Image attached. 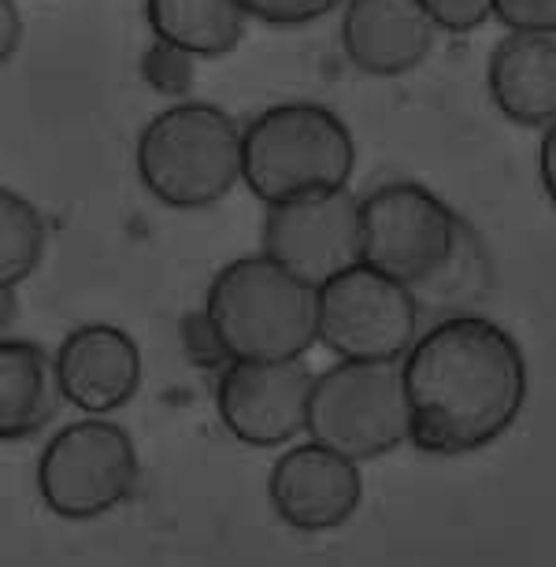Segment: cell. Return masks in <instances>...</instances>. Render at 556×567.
Listing matches in <instances>:
<instances>
[{"mask_svg": "<svg viewBox=\"0 0 556 567\" xmlns=\"http://www.w3.org/2000/svg\"><path fill=\"white\" fill-rule=\"evenodd\" d=\"M404 368L412 437L426 456L494 445L527 404V357L486 316H445L415 338Z\"/></svg>", "mask_w": 556, "mask_h": 567, "instance_id": "cell-1", "label": "cell"}, {"mask_svg": "<svg viewBox=\"0 0 556 567\" xmlns=\"http://www.w3.org/2000/svg\"><path fill=\"white\" fill-rule=\"evenodd\" d=\"M205 312L230 360H301L319 341V286L267 252L223 267L208 286Z\"/></svg>", "mask_w": 556, "mask_h": 567, "instance_id": "cell-2", "label": "cell"}, {"mask_svg": "<svg viewBox=\"0 0 556 567\" xmlns=\"http://www.w3.org/2000/svg\"><path fill=\"white\" fill-rule=\"evenodd\" d=\"M134 167L159 205L197 212L219 205L241 182L245 131L205 101H178L137 134Z\"/></svg>", "mask_w": 556, "mask_h": 567, "instance_id": "cell-3", "label": "cell"}, {"mask_svg": "<svg viewBox=\"0 0 556 567\" xmlns=\"http://www.w3.org/2000/svg\"><path fill=\"white\" fill-rule=\"evenodd\" d=\"M357 145L349 126L327 104L286 101L271 104L245 126L241 182L264 205L349 186Z\"/></svg>", "mask_w": 556, "mask_h": 567, "instance_id": "cell-4", "label": "cell"}, {"mask_svg": "<svg viewBox=\"0 0 556 567\" xmlns=\"http://www.w3.org/2000/svg\"><path fill=\"white\" fill-rule=\"evenodd\" d=\"M352 460H379L412 437L401 360H338L316 374L308 431Z\"/></svg>", "mask_w": 556, "mask_h": 567, "instance_id": "cell-5", "label": "cell"}, {"mask_svg": "<svg viewBox=\"0 0 556 567\" xmlns=\"http://www.w3.org/2000/svg\"><path fill=\"white\" fill-rule=\"evenodd\" d=\"M363 260L423 290L456 264L467 241L464 219L420 182H387L360 200Z\"/></svg>", "mask_w": 556, "mask_h": 567, "instance_id": "cell-6", "label": "cell"}, {"mask_svg": "<svg viewBox=\"0 0 556 567\" xmlns=\"http://www.w3.org/2000/svg\"><path fill=\"white\" fill-rule=\"evenodd\" d=\"M137 489V449L120 423L90 415L49 437L38 460V494L60 519H97Z\"/></svg>", "mask_w": 556, "mask_h": 567, "instance_id": "cell-7", "label": "cell"}, {"mask_svg": "<svg viewBox=\"0 0 556 567\" xmlns=\"http://www.w3.org/2000/svg\"><path fill=\"white\" fill-rule=\"evenodd\" d=\"M420 297L368 260L319 286V346L338 360H404L420 338Z\"/></svg>", "mask_w": 556, "mask_h": 567, "instance_id": "cell-8", "label": "cell"}, {"mask_svg": "<svg viewBox=\"0 0 556 567\" xmlns=\"http://www.w3.org/2000/svg\"><path fill=\"white\" fill-rule=\"evenodd\" d=\"M264 252L305 282L323 286L363 260L360 200L341 186L267 205Z\"/></svg>", "mask_w": 556, "mask_h": 567, "instance_id": "cell-9", "label": "cell"}, {"mask_svg": "<svg viewBox=\"0 0 556 567\" xmlns=\"http://www.w3.org/2000/svg\"><path fill=\"white\" fill-rule=\"evenodd\" d=\"M312 382L301 360H230L216 386L219 420L241 445L278 449L308 431Z\"/></svg>", "mask_w": 556, "mask_h": 567, "instance_id": "cell-10", "label": "cell"}, {"mask_svg": "<svg viewBox=\"0 0 556 567\" xmlns=\"http://www.w3.org/2000/svg\"><path fill=\"white\" fill-rule=\"evenodd\" d=\"M267 497L286 527L301 534L334 530L360 508V460L323 442L294 445L275 460L271 475H267Z\"/></svg>", "mask_w": 556, "mask_h": 567, "instance_id": "cell-11", "label": "cell"}, {"mask_svg": "<svg viewBox=\"0 0 556 567\" xmlns=\"http://www.w3.org/2000/svg\"><path fill=\"white\" fill-rule=\"evenodd\" d=\"M437 30L423 0H349L341 12V49L360 74L401 79L434 52Z\"/></svg>", "mask_w": 556, "mask_h": 567, "instance_id": "cell-12", "label": "cell"}, {"mask_svg": "<svg viewBox=\"0 0 556 567\" xmlns=\"http://www.w3.org/2000/svg\"><path fill=\"white\" fill-rule=\"evenodd\" d=\"M56 379L63 401L90 415H109L142 390V349L123 327H74L56 349Z\"/></svg>", "mask_w": 556, "mask_h": 567, "instance_id": "cell-13", "label": "cell"}, {"mask_svg": "<svg viewBox=\"0 0 556 567\" xmlns=\"http://www.w3.org/2000/svg\"><path fill=\"white\" fill-rule=\"evenodd\" d=\"M497 112L516 126L556 123V34H512L486 63Z\"/></svg>", "mask_w": 556, "mask_h": 567, "instance_id": "cell-14", "label": "cell"}, {"mask_svg": "<svg viewBox=\"0 0 556 567\" xmlns=\"http://www.w3.org/2000/svg\"><path fill=\"white\" fill-rule=\"evenodd\" d=\"M63 398L56 360L27 338L0 341V437L19 442L52 423Z\"/></svg>", "mask_w": 556, "mask_h": 567, "instance_id": "cell-15", "label": "cell"}, {"mask_svg": "<svg viewBox=\"0 0 556 567\" xmlns=\"http://www.w3.org/2000/svg\"><path fill=\"white\" fill-rule=\"evenodd\" d=\"M145 16L153 38L194 52L197 60L234 52L249 23L241 0H145Z\"/></svg>", "mask_w": 556, "mask_h": 567, "instance_id": "cell-16", "label": "cell"}, {"mask_svg": "<svg viewBox=\"0 0 556 567\" xmlns=\"http://www.w3.org/2000/svg\"><path fill=\"white\" fill-rule=\"evenodd\" d=\"M45 216L16 189H0V286H19L45 256Z\"/></svg>", "mask_w": 556, "mask_h": 567, "instance_id": "cell-17", "label": "cell"}, {"mask_svg": "<svg viewBox=\"0 0 556 567\" xmlns=\"http://www.w3.org/2000/svg\"><path fill=\"white\" fill-rule=\"evenodd\" d=\"M194 63L197 56L178 45H167V41H153L145 52H142V79L153 93L159 97H171V101H186L189 85H194Z\"/></svg>", "mask_w": 556, "mask_h": 567, "instance_id": "cell-18", "label": "cell"}, {"mask_svg": "<svg viewBox=\"0 0 556 567\" xmlns=\"http://www.w3.org/2000/svg\"><path fill=\"white\" fill-rule=\"evenodd\" d=\"M245 12L267 27H305L330 16L341 0H241Z\"/></svg>", "mask_w": 556, "mask_h": 567, "instance_id": "cell-19", "label": "cell"}, {"mask_svg": "<svg viewBox=\"0 0 556 567\" xmlns=\"http://www.w3.org/2000/svg\"><path fill=\"white\" fill-rule=\"evenodd\" d=\"M494 19L516 34H556V0H497Z\"/></svg>", "mask_w": 556, "mask_h": 567, "instance_id": "cell-20", "label": "cell"}, {"mask_svg": "<svg viewBox=\"0 0 556 567\" xmlns=\"http://www.w3.org/2000/svg\"><path fill=\"white\" fill-rule=\"evenodd\" d=\"M434 23L449 30V34H472L494 16L497 0H423Z\"/></svg>", "mask_w": 556, "mask_h": 567, "instance_id": "cell-21", "label": "cell"}, {"mask_svg": "<svg viewBox=\"0 0 556 567\" xmlns=\"http://www.w3.org/2000/svg\"><path fill=\"white\" fill-rule=\"evenodd\" d=\"M182 338H186V357L197 363V368H212V371H223L230 363V357L223 352L219 346V334L212 327L208 312L200 308L197 316H186L182 319Z\"/></svg>", "mask_w": 556, "mask_h": 567, "instance_id": "cell-22", "label": "cell"}, {"mask_svg": "<svg viewBox=\"0 0 556 567\" xmlns=\"http://www.w3.org/2000/svg\"><path fill=\"white\" fill-rule=\"evenodd\" d=\"M538 175H542V189L549 197V205L556 208V123L545 126L542 145H538Z\"/></svg>", "mask_w": 556, "mask_h": 567, "instance_id": "cell-23", "label": "cell"}, {"mask_svg": "<svg viewBox=\"0 0 556 567\" xmlns=\"http://www.w3.org/2000/svg\"><path fill=\"white\" fill-rule=\"evenodd\" d=\"M19 38H23V27H19L16 0H0V56L12 60L19 49Z\"/></svg>", "mask_w": 556, "mask_h": 567, "instance_id": "cell-24", "label": "cell"}]
</instances>
